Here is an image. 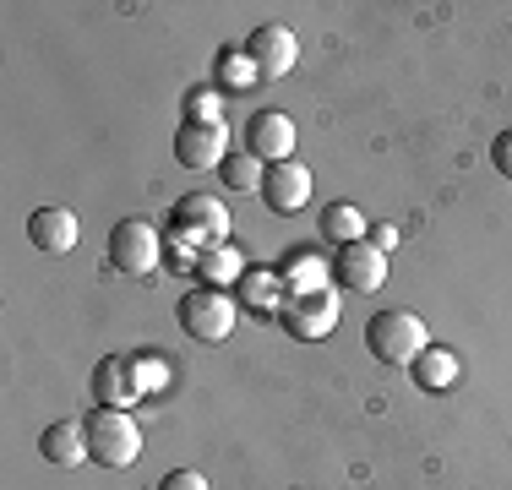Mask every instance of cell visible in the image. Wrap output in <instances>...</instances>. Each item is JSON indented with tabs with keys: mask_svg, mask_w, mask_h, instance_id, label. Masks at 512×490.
<instances>
[{
	"mask_svg": "<svg viewBox=\"0 0 512 490\" xmlns=\"http://www.w3.org/2000/svg\"><path fill=\"white\" fill-rule=\"evenodd\" d=\"M365 349L382 365H414L431 349V338H425V322L414 311H376L365 322Z\"/></svg>",
	"mask_w": 512,
	"mask_h": 490,
	"instance_id": "obj_1",
	"label": "cell"
},
{
	"mask_svg": "<svg viewBox=\"0 0 512 490\" xmlns=\"http://www.w3.org/2000/svg\"><path fill=\"white\" fill-rule=\"evenodd\" d=\"M169 229H175V240L191 245V251L224 245V235H229V207L218 202V196H207V191H191V196H180V202H175Z\"/></svg>",
	"mask_w": 512,
	"mask_h": 490,
	"instance_id": "obj_3",
	"label": "cell"
},
{
	"mask_svg": "<svg viewBox=\"0 0 512 490\" xmlns=\"http://www.w3.org/2000/svg\"><path fill=\"white\" fill-rule=\"evenodd\" d=\"M284 327L295 338H327L338 327V300L327 289H311V294H295L284 305Z\"/></svg>",
	"mask_w": 512,
	"mask_h": 490,
	"instance_id": "obj_11",
	"label": "cell"
},
{
	"mask_svg": "<svg viewBox=\"0 0 512 490\" xmlns=\"http://www.w3.org/2000/svg\"><path fill=\"white\" fill-rule=\"evenodd\" d=\"M491 164L502 169V175L512 180V131H502V137H496V147H491Z\"/></svg>",
	"mask_w": 512,
	"mask_h": 490,
	"instance_id": "obj_22",
	"label": "cell"
},
{
	"mask_svg": "<svg viewBox=\"0 0 512 490\" xmlns=\"http://www.w3.org/2000/svg\"><path fill=\"white\" fill-rule=\"evenodd\" d=\"M93 403L99 409H126V403H137V392H142V371H137V360H120V354H109V360L93 365Z\"/></svg>",
	"mask_w": 512,
	"mask_h": 490,
	"instance_id": "obj_10",
	"label": "cell"
},
{
	"mask_svg": "<svg viewBox=\"0 0 512 490\" xmlns=\"http://www.w3.org/2000/svg\"><path fill=\"white\" fill-rule=\"evenodd\" d=\"M262 202H267V213L295 218L300 207L311 202V169L300 164V158H284V164H267V175H262Z\"/></svg>",
	"mask_w": 512,
	"mask_h": 490,
	"instance_id": "obj_7",
	"label": "cell"
},
{
	"mask_svg": "<svg viewBox=\"0 0 512 490\" xmlns=\"http://www.w3.org/2000/svg\"><path fill=\"white\" fill-rule=\"evenodd\" d=\"M246 153H256L262 164L295 158V120H289L284 109H256L246 120Z\"/></svg>",
	"mask_w": 512,
	"mask_h": 490,
	"instance_id": "obj_8",
	"label": "cell"
},
{
	"mask_svg": "<svg viewBox=\"0 0 512 490\" xmlns=\"http://www.w3.org/2000/svg\"><path fill=\"white\" fill-rule=\"evenodd\" d=\"M278 273H284L289 284H295V278H300V289H295V294H311L316 284H322V273H333V267H322V262H316L311 251H289L284 262H278Z\"/></svg>",
	"mask_w": 512,
	"mask_h": 490,
	"instance_id": "obj_19",
	"label": "cell"
},
{
	"mask_svg": "<svg viewBox=\"0 0 512 490\" xmlns=\"http://www.w3.org/2000/svg\"><path fill=\"white\" fill-rule=\"evenodd\" d=\"M158 490H207V480L197 469H175V474H164V480H158Z\"/></svg>",
	"mask_w": 512,
	"mask_h": 490,
	"instance_id": "obj_21",
	"label": "cell"
},
{
	"mask_svg": "<svg viewBox=\"0 0 512 490\" xmlns=\"http://www.w3.org/2000/svg\"><path fill=\"white\" fill-rule=\"evenodd\" d=\"M39 452L55 469H77V463H88V431H82L77 420H55V425H44Z\"/></svg>",
	"mask_w": 512,
	"mask_h": 490,
	"instance_id": "obj_14",
	"label": "cell"
},
{
	"mask_svg": "<svg viewBox=\"0 0 512 490\" xmlns=\"http://www.w3.org/2000/svg\"><path fill=\"white\" fill-rule=\"evenodd\" d=\"M262 175H267V164L256 153H246V147H229V158L218 164V180L229 191H262Z\"/></svg>",
	"mask_w": 512,
	"mask_h": 490,
	"instance_id": "obj_16",
	"label": "cell"
},
{
	"mask_svg": "<svg viewBox=\"0 0 512 490\" xmlns=\"http://www.w3.org/2000/svg\"><path fill=\"white\" fill-rule=\"evenodd\" d=\"M224 158H229L224 126H191V120H186V126L175 131V164L180 169H197V175H202V169H218Z\"/></svg>",
	"mask_w": 512,
	"mask_h": 490,
	"instance_id": "obj_12",
	"label": "cell"
},
{
	"mask_svg": "<svg viewBox=\"0 0 512 490\" xmlns=\"http://www.w3.org/2000/svg\"><path fill=\"white\" fill-rule=\"evenodd\" d=\"M327 267H333L338 289H349V294H371V289L387 284V251H376L371 240L338 245V256H333Z\"/></svg>",
	"mask_w": 512,
	"mask_h": 490,
	"instance_id": "obj_6",
	"label": "cell"
},
{
	"mask_svg": "<svg viewBox=\"0 0 512 490\" xmlns=\"http://www.w3.org/2000/svg\"><path fill=\"white\" fill-rule=\"evenodd\" d=\"M409 371H414V382H420V387H453V376H458V354L453 349H425L420 354V360H414L409 365Z\"/></svg>",
	"mask_w": 512,
	"mask_h": 490,
	"instance_id": "obj_17",
	"label": "cell"
},
{
	"mask_svg": "<svg viewBox=\"0 0 512 490\" xmlns=\"http://www.w3.org/2000/svg\"><path fill=\"white\" fill-rule=\"evenodd\" d=\"M82 431H88V458L93 463H104V469L137 463L142 431H137V420H131L126 409H93L88 420H82Z\"/></svg>",
	"mask_w": 512,
	"mask_h": 490,
	"instance_id": "obj_2",
	"label": "cell"
},
{
	"mask_svg": "<svg viewBox=\"0 0 512 490\" xmlns=\"http://www.w3.org/2000/svg\"><path fill=\"white\" fill-rule=\"evenodd\" d=\"M322 235L333 240V245L365 240V213H360V207H349V202H333V207L322 213Z\"/></svg>",
	"mask_w": 512,
	"mask_h": 490,
	"instance_id": "obj_18",
	"label": "cell"
},
{
	"mask_svg": "<svg viewBox=\"0 0 512 490\" xmlns=\"http://www.w3.org/2000/svg\"><path fill=\"white\" fill-rule=\"evenodd\" d=\"M191 267H197V278L207 289H229L240 278V251L235 245H207V251L191 256Z\"/></svg>",
	"mask_w": 512,
	"mask_h": 490,
	"instance_id": "obj_15",
	"label": "cell"
},
{
	"mask_svg": "<svg viewBox=\"0 0 512 490\" xmlns=\"http://www.w3.org/2000/svg\"><path fill=\"white\" fill-rule=\"evenodd\" d=\"M28 240L39 245V251H50V256H66V251H77L82 224H77V213H66V207H39V213H28Z\"/></svg>",
	"mask_w": 512,
	"mask_h": 490,
	"instance_id": "obj_13",
	"label": "cell"
},
{
	"mask_svg": "<svg viewBox=\"0 0 512 490\" xmlns=\"http://www.w3.org/2000/svg\"><path fill=\"white\" fill-rule=\"evenodd\" d=\"M218 115H224L218 88H191L186 93V120H191V126H218Z\"/></svg>",
	"mask_w": 512,
	"mask_h": 490,
	"instance_id": "obj_20",
	"label": "cell"
},
{
	"mask_svg": "<svg viewBox=\"0 0 512 490\" xmlns=\"http://www.w3.org/2000/svg\"><path fill=\"white\" fill-rule=\"evenodd\" d=\"M240 55L251 60V71L256 77H289L295 71V55H300V44H295V33L289 28H251V39H246V49Z\"/></svg>",
	"mask_w": 512,
	"mask_h": 490,
	"instance_id": "obj_9",
	"label": "cell"
},
{
	"mask_svg": "<svg viewBox=\"0 0 512 490\" xmlns=\"http://www.w3.org/2000/svg\"><path fill=\"white\" fill-rule=\"evenodd\" d=\"M393 240H398V229H387V224H382V229H376V235H371V245H376V251H387V245H393Z\"/></svg>",
	"mask_w": 512,
	"mask_h": 490,
	"instance_id": "obj_23",
	"label": "cell"
},
{
	"mask_svg": "<svg viewBox=\"0 0 512 490\" xmlns=\"http://www.w3.org/2000/svg\"><path fill=\"white\" fill-rule=\"evenodd\" d=\"M158 256H164V240L148 218H120L109 229V267L115 273H153Z\"/></svg>",
	"mask_w": 512,
	"mask_h": 490,
	"instance_id": "obj_5",
	"label": "cell"
},
{
	"mask_svg": "<svg viewBox=\"0 0 512 490\" xmlns=\"http://www.w3.org/2000/svg\"><path fill=\"white\" fill-rule=\"evenodd\" d=\"M175 316H180V327H186V338H197V343H224L235 333V300H229L224 289H207V284L180 294Z\"/></svg>",
	"mask_w": 512,
	"mask_h": 490,
	"instance_id": "obj_4",
	"label": "cell"
}]
</instances>
